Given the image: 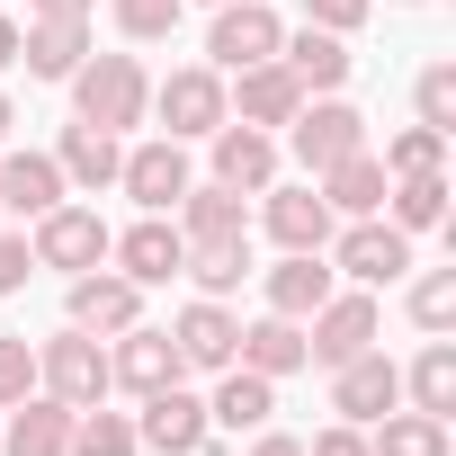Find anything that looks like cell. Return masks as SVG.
<instances>
[{"label":"cell","mask_w":456,"mask_h":456,"mask_svg":"<svg viewBox=\"0 0 456 456\" xmlns=\"http://www.w3.org/2000/svg\"><path fill=\"white\" fill-rule=\"evenodd\" d=\"M179 10H188V0H108V19H117L126 45H161L179 28Z\"/></svg>","instance_id":"36"},{"label":"cell","mask_w":456,"mask_h":456,"mask_svg":"<svg viewBox=\"0 0 456 456\" xmlns=\"http://www.w3.org/2000/svg\"><path fill=\"white\" fill-rule=\"evenodd\" d=\"M305 456H376V447H367V429H358V420H331V429H314V438H305Z\"/></svg>","instance_id":"40"},{"label":"cell","mask_w":456,"mask_h":456,"mask_svg":"<svg viewBox=\"0 0 456 456\" xmlns=\"http://www.w3.org/2000/svg\"><path fill=\"white\" fill-rule=\"evenodd\" d=\"M37 394H54V403H108V340H90V331H54V340H37Z\"/></svg>","instance_id":"7"},{"label":"cell","mask_w":456,"mask_h":456,"mask_svg":"<svg viewBox=\"0 0 456 456\" xmlns=\"http://www.w3.org/2000/svg\"><path fill=\"white\" fill-rule=\"evenodd\" d=\"M269 411H278V385L251 376V367H224L215 394H206V420H215V429H233V438H242V429H269Z\"/></svg>","instance_id":"26"},{"label":"cell","mask_w":456,"mask_h":456,"mask_svg":"<svg viewBox=\"0 0 456 456\" xmlns=\"http://www.w3.org/2000/svg\"><path fill=\"white\" fill-rule=\"evenodd\" d=\"M278 63L305 81V99H322V90H340L349 81V37H331V28H296V37H278Z\"/></svg>","instance_id":"23"},{"label":"cell","mask_w":456,"mask_h":456,"mask_svg":"<svg viewBox=\"0 0 456 456\" xmlns=\"http://www.w3.org/2000/svg\"><path fill=\"white\" fill-rule=\"evenodd\" d=\"M117 161H126V134H99V126H81V117L54 134V170H63V188H81V197L117 188Z\"/></svg>","instance_id":"20"},{"label":"cell","mask_w":456,"mask_h":456,"mask_svg":"<svg viewBox=\"0 0 456 456\" xmlns=\"http://www.w3.org/2000/svg\"><path fill=\"white\" fill-rule=\"evenodd\" d=\"M224 108H233L242 126H260V134H278V126L305 108V81L269 54V63H251V72H224Z\"/></svg>","instance_id":"14"},{"label":"cell","mask_w":456,"mask_h":456,"mask_svg":"<svg viewBox=\"0 0 456 456\" xmlns=\"http://www.w3.org/2000/svg\"><path fill=\"white\" fill-rule=\"evenodd\" d=\"M179 242H224V233H251V206L224 188V179H188V197L170 206Z\"/></svg>","instance_id":"21"},{"label":"cell","mask_w":456,"mask_h":456,"mask_svg":"<svg viewBox=\"0 0 456 456\" xmlns=\"http://www.w3.org/2000/svg\"><path fill=\"white\" fill-rule=\"evenodd\" d=\"M206 152H215V179L233 188V197H260V188L278 179V134H260V126H242V117H224V126L206 134Z\"/></svg>","instance_id":"18"},{"label":"cell","mask_w":456,"mask_h":456,"mask_svg":"<svg viewBox=\"0 0 456 456\" xmlns=\"http://www.w3.org/2000/svg\"><path fill=\"white\" fill-rule=\"evenodd\" d=\"M331 287H340V278H331V260H322V251H287L278 269H260V296H269V314H287V322H305Z\"/></svg>","instance_id":"24"},{"label":"cell","mask_w":456,"mask_h":456,"mask_svg":"<svg viewBox=\"0 0 456 456\" xmlns=\"http://www.w3.org/2000/svg\"><path fill=\"white\" fill-rule=\"evenodd\" d=\"M37 278V251H28V233H0V296H19Z\"/></svg>","instance_id":"41"},{"label":"cell","mask_w":456,"mask_h":456,"mask_svg":"<svg viewBox=\"0 0 456 456\" xmlns=\"http://www.w3.org/2000/svg\"><path fill=\"white\" fill-rule=\"evenodd\" d=\"M385 314H376V287H331L314 314H305V367H340L358 349H376Z\"/></svg>","instance_id":"2"},{"label":"cell","mask_w":456,"mask_h":456,"mask_svg":"<svg viewBox=\"0 0 456 456\" xmlns=\"http://www.w3.org/2000/svg\"><path fill=\"white\" fill-rule=\"evenodd\" d=\"M287 152H296V161H305V179H314V170H331V161L367 152V117H358L340 90H322V99H305V108L287 117Z\"/></svg>","instance_id":"5"},{"label":"cell","mask_w":456,"mask_h":456,"mask_svg":"<svg viewBox=\"0 0 456 456\" xmlns=\"http://www.w3.org/2000/svg\"><path fill=\"white\" fill-rule=\"evenodd\" d=\"M403 403H411V411H438V420L456 411V340H447V331L403 367Z\"/></svg>","instance_id":"30"},{"label":"cell","mask_w":456,"mask_h":456,"mask_svg":"<svg viewBox=\"0 0 456 456\" xmlns=\"http://www.w3.org/2000/svg\"><path fill=\"white\" fill-rule=\"evenodd\" d=\"M0 456H72V403H54V394H28V403H10Z\"/></svg>","instance_id":"22"},{"label":"cell","mask_w":456,"mask_h":456,"mask_svg":"<svg viewBox=\"0 0 456 456\" xmlns=\"http://www.w3.org/2000/svg\"><path fill=\"white\" fill-rule=\"evenodd\" d=\"M10 63H19V19L0 10V72H10Z\"/></svg>","instance_id":"44"},{"label":"cell","mask_w":456,"mask_h":456,"mask_svg":"<svg viewBox=\"0 0 456 456\" xmlns=\"http://www.w3.org/2000/svg\"><path fill=\"white\" fill-rule=\"evenodd\" d=\"M385 179H411V170H447V134L438 126H403V134H385Z\"/></svg>","instance_id":"34"},{"label":"cell","mask_w":456,"mask_h":456,"mask_svg":"<svg viewBox=\"0 0 456 456\" xmlns=\"http://www.w3.org/2000/svg\"><path fill=\"white\" fill-rule=\"evenodd\" d=\"M278 37H287V19L269 10V0H224L215 28H206V63L215 72H251V63L278 54Z\"/></svg>","instance_id":"9"},{"label":"cell","mask_w":456,"mask_h":456,"mask_svg":"<svg viewBox=\"0 0 456 456\" xmlns=\"http://www.w3.org/2000/svg\"><path fill=\"white\" fill-rule=\"evenodd\" d=\"M394 403H403V367H394L385 349H358V358L331 367V411H340V420L367 429V420H385Z\"/></svg>","instance_id":"15"},{"label":"cell","mask_w":456,"mask_h":456,"mask_svg":"<svg viewBox=\"0 0 456 456\" xmlns=\"http://www.w3.org/2000/svg\"><path fill=\"white\" fill-rule=\"evenodd\" d=\"M19 63H28V81H72L90 63V19H28L19 28Z\"/></svg>","instance_id":"19"},{"label":"cell","mask_w":456,"mask_h":456,"mask_svg":"<svg viewBox=\"0 0 456 456\" xmlns=\"http://www.w3.org/2000/svg\"><path fill=\"white\" fill-rule=\"evenodd\" d=\"M385 224L394 233H438L447 224V170H411L385 188Z\"/></svg>","instance_id":"29"},{"label":"cell","mask_w":456,"mask_h":456,"mask_svg":"<svg viewBox=\"0 0 456 456\" xmlns=\"http://www.w3.org/2000/svg\"><path fill=\"white\" fill-rule=\"evenodd\" d=\"M63 314H72V331H90V340H117V331H134L143 322V287L126 278V269H81L72 278V296H63Z\"/></svg>","instance_id":"10"},{"label":"cell","mask_w":456,"mask_h":456,"mask_svg":"<svg viewBox=\"0 0 456 456\" xmlns=\"http://www.w3.org/2000/svg\"><path fill=\"white\" fill-rule=\"evenodd\" d=\"M28 394H37V349H28V331H0V411Z\"/></svg>","instance_id":"38"},{"label":"cell","mask_w":456,"mask_h":456,"mask_svg":"<svg viewBox=\"0 0 456 456\" xmlns=\"http://www.w3.org/2000/svg\"><path fill=\"white\" fill-rule=\"evenodd\" d=\"M260 233H269L278 251H322V242L340 233V215L322 206L314 179H269V188H260Z\"/></svg>","instance_id":"8"},{"label":"cell","mask_w":456,"mask_h":456,"mask_svg":"<svg viewBox=\"0 0 456 456\" xmlns=\"http://www.w3.org/2000/svg\"><path fill=\"white\" fill-rule=\"evenodd\" d=\"M188 143H170V134H152V143H126V161H117V188L143 206V215H170L179 197H188Z\"/></svg>","instance_id":"11"},{"label":"cell","mask_w":456,"mask_h":456,"mask_svg":"<svg viewBox=\"0 0 456 456\" xmlns=\"http://www.w3.org/2000/svg\"><path fill=\"white\" fill-rule=\"evenodd\" d=\"M233 367H251V376H296L305 367V322H287V314H260V322H242V340H233Z\"/></svg>","instance_id":"25"},{"label":"cell","mask_w":456,"mask_h":456,"mask_svg":"<svg viewBox=\"0 0 456 456\" xmlns=\"http://www.w3.org/2000/svg\"><path fill=\"white\" fill-rule=\"evenodd\" d=\"M376 0H305V28H331V37H358Z\"/></svg>","instance_id":"39"},{"label":"cell","mask_w":456,"mask_h":456,"mask_svg":"<svg viewBox=\"0 0 456 456\" xmlns=\"http://www.w3.org/2000/svg\"><path fill=\"white\" fill-rule=\"evenodd\" d=\"M108 260H117V269L152 296V287H170V278L188 269V242H179V224H170V215H134L126 233L108 242Z\"/></svg>","instance_id":"13"},{"label":"cell","mask_w":456,"mask_h":456,"mask_svg":"<svg viewBox=\"0 0 456 456\" xmlns=\"http://www.w3.org/2000/svg\"><path fill=\"white\" fill-rule=\"evenodd\" d=\"M10 126H19V108H10V90H0V143H10Z\"/></svg>","instance_id":"45"},{"label":"cell","mask_w":456,"mask_h":456,"mask_svg":"<svg viewBox=\"0 0 456 456\" xmlns=\"http://www.w3.org/2000/svg\"><path fill=\"white\" fill-rule=\"evenodd\" d=\"M242 456H305V438H287V429H251Z\"/></svg>","instance_id":"42"},{"label":"cell","mask_w":456,"mask_h":456,"mask_svg":"<svg viewBox=\"0 0 456 456\" xmlns=\"http://www.w3.org/2000/svg\"><path fill=\"white\" fill-rule=\"evenodd\" d=\"M179 278H197V296H233L242 278H251V233H224V242H188V269Z\"/></svg>","instance_id":"32"},{"label":"cell","mask_w":456,"mask_h":456,"mask_svg":"<svg viewBox=\"0 0 456 456\" xmlns=\"http://www.w3.org/2000/svg\"><path fill=\"white\" fill-rule=\"evenodd\" d=\"M411 108H420V126L456 134V63H429V72L411 81Z\"/></svg>","instance_id":"37"},{"label":"cell","mask_w":456,"mask_h":456,"mask_svg":"<svg viewBox=\"0 0 456 456\" xmlns=\"http://www.w3.org/2000/svg\"><path fill=\"white\" fill-rule=\"evenodd\" d=\"M403 305H411V322H420L429 340H438V331H456V269H420Z\"/></svg>","instance_id":"35"},{"label":"cell","mask_w":456,"mask_h":456,"mask_svg":"<svg viewBox=\"0 0 456 456\" xmlns=\"http://www.w3.org/2000/svg\"><path fill=\"white\" fill-rule=\"evenodd\" d=\"M134 438L161 447V456H206V447H215V420H206V403H197L188 385H161V394H143Z\"/></svg>","instance_id":"12"},{"label":"cell","mask_w":456,"mask_h":456,"mask_svg":"<svg viewBox=\"0 0 456 456\" xmlns=\"http://www.w3.org/2000/svg\"><path fill=\"white\" fill-rule=\"evenodd\" d=\"M152 117H161L170 143H206L224 117H233V108H224V72L215 63H179L170 81H152Z\"/></svg>","instance_id":"4"},{"label":"cell","mask_w":456,"mask_h":456,"mask_svg":"<svg viewBox=\"0 0 456 456\" xmlns=\"http://www.w3.org/2000/svg\"><path fill=\"white\" fill-rule=\"evenodd\" d=\"M322 260H331V278H349V287H394V278L411 269V233H394L385 215H349V233H331Z\"/></svg>","instance_id":"3"},{"label":"cell","mask_w":456,"mask_h":456,"mask_svg":"<svg viewBox=\"0 0 456 456\" xmlns=\"http://www.w3.org/2000/svg\"><path fill=\"white\" fill-rule=\"evenodd\" d=\"M108 242H117V233H108V215H99V206H72V197H63V206H45V215H37V233H28L37 269H63V278L99 269V260H108Z\"/></svg>","instance_id":"6"},{"label":"cell","mask_w":456,"mask_h":456,"mask_svg":"<svg viewBox=\"0 0 456 456\" xmlns=\"http://www.w3.org/2000/svg\"><path fill=\"white\" fill-rule=\"evenodd\" d=\"M314 188H322V206L331 215H385V161L376 152H349V161H331V170H314Z\"/></svg>","instance_id":"28"},{"label":"cell","mask_w":456,"mask_h":456,"mask_svg":"<svg viewBox=\"0 0 456 456\" xmlns=\"http://www.w3.org/2000/svg\"><path fill=\"white\" fill-rule=\"evenodd\" d=\"M72 188H63V170H54V152H0V206L10 215H45V206H63Z\"/></svg>","instance_id":"27"},{"label":"cell","mask_w":456,"mask_h":456,"mask_svg":"<svg viewBox=\"0 0 456 456\" xmlns=\"http://www.w3.org/2000/svg\"><path fill=\"white\" fill-rule=\"evenodd\" d=\"M233 340H242V322L224 314V296H197V305H179V322H170V349H179L188 376H224V367H233Z\"/></svg>","instance_id":"16"},{"label":"cell","mask_w":456,"mask_h":456,"mask_svg":"<svg viewBox=\"0 0 456 456\" xmlns=\"http://www.w3.org/2000/svg\"><path fill=\"white\" fill-rule=\"evenodd\" d=\"M72 117L99 126V134H134V126L152 117V72H143L134 54H90V63L72 72Z\"/></svg>","instance_id":"1"},{"label":"cell","mask_w":456,"mask_h":456,"mask_svg":"<svg viewBox=\"0 0 456 456\" xmlns=\"http://www.w3.org/2000/svg\"><path fill=\"white\" fill-rule=\"evenodd\" d=\"M206 10H224V0H206Z\"/></svg>","instance_id":"46"},{"label":"cell","mask_w":456,"mask_h":456,"mask_svg":"<svg viewBox=\"0 0 456 456\" xmlns=\"http://www.w3.org/2000/svg\"><path fill=\"white\" fill-rule=\"evenodd\" d=\"M188 367H179V349H170V331H152V322H134V331H117V349H108V385L117 394H161V385H179Z\"/></svg>","instance_id":"17"},{"label":"cell","mask_w":456,"mask_h":456,"mask_svg":"<svg viewBox=\"0 0 456 456\" xmlns=\"http://www.w3.org/2000/svg\"><path fill=\"white\" fill-rule=\"evenodd\" d=\"M99 0H28V19H90Z\"/></svg>","instance_id":"43"},{"label":"cell","mask_w":456,"mask_h":456,"mask_svg":"<svg viewBox=\"0 0 456 456\" xmlns=\"http://www.w3.org/2000/svg\"><path fill=\"white\" fill-rule=\"evenodd\" d=\"M367 447H376V456H447V420H438V411L394 403L385 420H367Z\"/></svg>","instance_id":"31"},{"label":"cell","mask_w":456,"mask_h":456,"mask_svg":"<svg viewBox=\"0 0 456 456\" xmlns=\"http://www.w3.org/2000/svg\"><path fill=\"white\" fill-rule=\"evenodd\" d=\"M134 411H108V403H81L72 411V456H134Z\"/></svg>","instance_id":"33"}]
</instances>
